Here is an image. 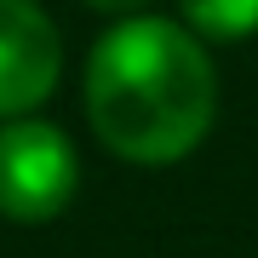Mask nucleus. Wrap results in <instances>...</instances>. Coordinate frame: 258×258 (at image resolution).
<instances>
[{"label":"nucleus","instance_id":"obj_1","mask_svg":"<svg viewBox=\"0 0 258 258\" xmlns=\"http://www.w3.org/2000/svg\"><path fill=\"white\" fill-rule=\"evenodd\" d=\"M81 109L115 161L172 166L195 155L218 120V69L189 23L132 12L86 52Z\"/></svg>","mask_w":258,"mask_h":258},{"label":"nucleus","instance_id":"obj_2","mask_svg":"<svg viewBox=\"0 0 258 258\" xmlns=\"http://www.w3.org/2000/svg\"><path fill=\"white\" fill-rule=\"evenodd\" d=\"M81 189V149L57 120L12 115L0 120V218L52 224Z\"/></svg>","mask_w":258,"mask_h":258},{"label":"nucleus","instance_id":"obj_3","mask_svg":"<svg viewBox=\"0 0 258 258\" xmlns=\"http://www.w3.org/2000/svg\"><path fill=\"white\" fill-rule=\"evenodd\" d=\"M63 81V35L40 0H0V120L35 115Z\"/></svg>","mask_w":258,"mask_h":258},{"label":"nucleus","instance_id":"obj_4","mask_svg":"<svg viewBox=\"0 0 258 258\" xmlns=\"http://www.w3.org/2000/svg\"><path fill=\"white\" fill-rule=\"evenodd\" d=\"M178 18L201 40H247L258 35V0H178Z\"/></svg>","mask_w":258,"mask_h":258},{"label":"nucleus","instance_id":"obj_5","mask_svg":"<svg viewBox=\"0 0 258 258\" xmlns=\"http://www.w3.org/2000/svg\"><path fill=\"white\" fill-rule=\"evenodd\" d=\"M81 6H92V12H103V18H132V12H144L149 0H81Z\"/></svg>","mask_w":258,"mask_h":258}]
</instances>
